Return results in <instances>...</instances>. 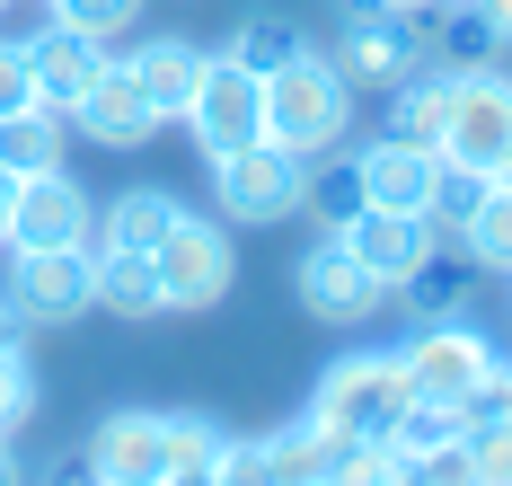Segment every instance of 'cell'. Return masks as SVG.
<instances>
[{
	"label": "cell",
	"instance_id": "obj_9",
	"mask_svg": "<svg viewBox=\"0 0 512 486\" xmlns=\"http://www.w3.org/2000/svg\"><path fill=\"white\" fill-rule=\"evenodd\" d=\"M424 54H433V45H424V18H415V9H345V36H336L327 62H336L354 89H380V98H389L407 71H424Z\"/></svg>",
	"mask_w": 512,
	"mask_h": 486
},
{
	"label": "cell",
	"instance_id": "obj_45",
	"mask_svg": "<svg viewBox=\"0 0 512 486\" xmlns=\"http://www.w3.org/2000/svg\"><path fill=\"white\" fill-rule=\"evenodd\" d=\"M504 283H512V274H504Z\"/></svg>",
	"mask_w": 512,
	"mask_h": 486
},
{
	"label": "cell",
	"instance_id": "obj_38",
	"mask_svg": "<svg viewBox=\"0 0 512 486\" xmlns=\"http://www.w3.org/2000/svg\"><path fill=\"white\" fill-rule=\"evenodd\" d=\"M0 486H27V469H18V451H9V433H0Z\"/></svg>",
	"mask_w": 512,
	"mask_h": 486
},
{
	"label": "cell",
	"instance_id": "obj_32",
	"mask_svg": "<svg viewBox=\"0 0 512 486\" xmlns=\"http://www.w3.org/2000/svg\"><path fill=\"white\" fill-rule=\"evenodd\" d=\"M36 416V372H27V354H0V433H18Z\"/></svg>",
	"mask_w": 512,
	"mask_h": 486
},
{
	"label": "cell",
	"instance_id": "obj_34",
	"mask_svg": "<svg viewBox=\"0 0 512 486\" xmlns=\"http://www.w3.org/2000/svg\"><path fill=\"white\" fill-rule=\"evenodd\" d=\"M468 416H504V425H512V363H495V380L468 398Z\"/></svg>",
	"mask_w": 512,
	"mask_h": 486
},
{
	"label": "cell",
	"instance_id": "obj_7",
	"mask_svg": "<svg viewBox=\"0 0 512 486\" xmlns=\"http://www.w3.org/2000/svg\"><path fill=\"white\" fill-rule=\"evenodd\" d=\"M177 124L195 133V151H204V160H221V151H248V142H265V80H256L248 62L212 54Z\"/></svg>",
	"mask_w": 512,
	"mask_h": 486
},
{
	"label": "cell",
	"instance_id": "obj_16",
	"mask_svg": "<svg viewBox=\"0 0 512 486\" xmlns=\"http://www.w3.org/2000/svg\"><path fill=\"white\" fill-rule=\"evenodd\" d=\"M106 62H115V54H106L98 36H80V27H53V18L36 27V36H27V71H36V98H45V107H62V115L89 98V80H98Z\"/></svg>",
	"mask_w": 512,
	"mask_h": 486
},
{
	"label": "cell",
	"instance_id": "obj_23",
	"mask_svg": "<svg viewBox=\"0 0 512 486\" xmlns=\"http://www.w3.org/2000/svg\"><path fill=\"white\" fill-rule=\"evenodd\" d=\"M451 248H460L477 274H512V195L504 186H486V204L468 213V230L451 239Z\"/></svg>",
	"mask_w": 512,
	"mask_h": 486
},
{
	"label": "cell",
	"instance_id": "obj_24",
	"mask_svg": "<svg viewBox=\"0 0 512 486\" xmlns=\"http://www.w3.org/2000/svg\"><path fill=\"white\" fill-rule=\"evenodd\" d=\"M486 186H495V177H477V168L442 160V168H433V195H424V221H433L442 239H460V230H468V213L486 204Z\"/></svg>",
	"mask_w": 512,
	"mask_h": 486
},
{
	"label": "cell",
	"instance_id": "obj_21",
	"mask_svg": "<svg viewBox=\"0 0 512 486\" xmlns=\"http://www.w3.org/2000/svg\"><path fill=\"white\" fill-rule=\"evenodd\" d=\"M468 274H477V266H468L460 248H433V257H424L389 301H407L415 319H460V310H468Z\"/></svg>",
	"mask_w": 512,
	"mask_h": 486
},
{
	"label": "cell",
	"instance_id": "obj_39",
	"mask_svg": "<svg viewBox=\"0 0 512 486\" xmlns=\"http://www.w3.org/2000/svg\"><path fill=\"white\" fill-rule=\"evenodd\" d=\"M345 9H424V0H345Z\"/></svg>",
	"mask_w": 512,
	"mask_h": 486
},
{
	"label": "cell",
	"instance_id": "obj_30",
	"mask_svg": "<svg viewBox=\"0 0 512 486\" xmlns=\"http://www.w3.org/2000/svg\"><path fill=\"white\" fill-rule=\"evenodd\" d=\"M389 486H477V469H468L460 442H442V451H398Z\"/></svg>",
	"mask_w": 512,
	"mask_h": 486
},
{
	"label": "cell",
	"instance_id": "obj_35",
	"mask_svg": "<svg viewBox=\"0 0 512 486\" xmlns=\"http://www.w3.org/2000/svg\"><path fill=\"white\" fill-rule=\"evenodd\" d=\"M468 18H477L486 45H512V0H468Z\"/></svg>",
	"mask_w": 512,
	"mask_h": 486
},
{
	"label": "cell",
	"instance_id": "obj_6",
	"mask_svg": "<svg viewBox=\"0 0 512 486\" xmlns=\"http://www.w3.org/2000/svg\"><path fill=\"white\" fill-rule=\"evenodd\" d=\"M442 160L495 177L512 160V71L495 62H460L451 71V124H442Z\"/></svg>",
	"mask_w": 512,
	"mask_h": 486
},
{
	"label": "cell",
	"instance_id": "obj_13",
	"mask_svg": "<svg viewBox=\"0 0 512 486\" xmlns=\"http://www.w3.org/2000/svg\"><path fill=\"white\" fill-rule=\"evenodd\" d=\"M336 239H345V248L362 257V266L380 274V292H398V283H407V274L424 266L433 248H442V230H433L424 213H380V204H362V213L345 221Z\"/></svg>",
	"mask_w": 512,
	"mask_h": 486
},
{
	"label": "cell",
	"instance_id": "obj_25",
	"mask_svg": "<svg viewBox=\"0 0 512 486\" xmlns=\"http://www.w3.org/2000/svg\"><path fill=\"white\" fill-rule=\"evenodd\" d=\"M265 451H274V469H283V478H327V460H336V433L309 425V416H292V425L265 433Z\"/></svg>",
	"mask_w": 512,
	"mask_h": 486
},
{
	"label": "cell",
	"instance_id": "obj_33",
	"mask_svg": "<svg viewBox=\"0 0 512 486\" xmlns=\"http://www.w3.org/2000/svg\"><path fill=\"white\" fill-rule=\"evenodd\" d=\"M36 107V71H27V36H0V115Z\"/></svg>",
	"mask_w": 512,
	"mask_h": 486
},
{
	"label": "cell",
	"instance_id": "obj_20",
	"mask_svg": "<svg viewBox=\"0 0 512 486\" xmlns=\"http://www.w3.org/2000/svg\"><path fill=\"white\" fill-rule=\"evenodd\" d=\"M89 274H98V310H115V319H168L151 257H124V248H89Z\"/></svg>",
	"mask_w": 512,
	"mask_h": 486
},
{
	"label": "cell",
	"instance_id": "obj_12",
	"mask_svg": "<svg viewBox=\"0 0 512 486\" xmlns=\"http://www.w3.org/2000/svg\"><path fill=\"white\" fill-rule=\"evenodd\" d=\"M98 239V204L71 168L18 177V213H9V248H89Z\"/></svg>",
	"mask_w": 512,
	"mask_h": 486
},
{
	"label": "cell",
	"instance_id": "obj_40",
	"mask_svg": "<svg viewBox=\"0 0 512 486\" xmlns=\"http://www.w3.org/2000/svg\"><path fill=\"white\" fill-rule=\"evenodd\" d=\"M45 486H98V478H89V469H62V478H45Z\"/></svg>",
	"mask_w": 512,
	"mask_h": 486
},
{
	"label": "cell",
	"instance_id": "obj_4",
	"mask_svg": "<svg viewBox=\"0 0 512 486\" xmlns=\"http://www.w3.org/2000/svg\"><path fill=\"white\" fill-rule=\"evenodd\" d=\"M301 195H309V160H292L283 142H248V151L212 160V213L230 230H274L301 213Z\"/></svg>",
	"mask_w": 512,
	"mask_h": 486
},
{
	"label": "cell",
	"instance_id": "obj_1",
	"mask_svg": "<svg viewBox=\"0 0 512 486\" xmlns=\"http://www.w3.org/2000/svg\"><path fill=\"white\" fill-rule=\"evenodd\" d=\"M354 133V80L318 54H292L283 71H265V142H283L292 160H336Z\"/></svg>",
	"mask_w": 512,
	"mask_h": 486
},
{
	"label": "cell",
	"instance_id": "obj_27",
	"mask_svg": "<svg viewBox=\"0 0 512 486\" xmlns=\"http://www.w3.org/2000/svg\"><path fill=\"white\" fill-rule=\"evenodd\" d=\"M53 27H80V36H98V45H115V36H133L142 27V0H45Z\"/></svg>",
	"mask_w": 512,
	"mask_h": 486
},
{
	"label": "cell",
	"instance_id": "obj_26",
	"mask_svg": "<svg viewBox=\"0 0 512 486\" xmlns=\"http://www.w3.org/2000/svg\"><path fill=\"white\" fill-rule=\"evenodd\" d=\"M301 213H318V230H345V221L362 213V177H354V160H309V195H301Z\"/></svg>",
	"mask_w": 512,
	"mask_h": 486
},
{
	"label": "cell",
	"instance_id": "obj_28",
	"mask_svg": "<svg viewBox=\"0 0 512 486\" xmlns=\"http://www.w3.org/2000/svg\"><path fill=\"white\" fill-rule=\"evenodd\" d=\"M460 407H433V398H407V416L389 425V451H442V442H460Z\"/></svg>",
	"mask_w": 512,
	"mask_h": 486
},
{
	"label": "cell",
	"instance_id": "obj_14",
	"mask_svg": "<svg viewBox=\"0 0 512 486\" xmlns=\"http://www.w3.org/2000/svg\"><path fill=\"white\" fill-rule=\"evenodd\" d=\"M71 133H89L98 151H142L159 133V107L142 98V80H133L124 62H106L98 80H89V98L71 107Z\"/></svg>",
	"mask_w": 512,
	"mask_h": 486
},
{
	"label": "cell",
	"instance_id": "obj_10",
	"mask_svg": "<svg viewBox=\"0 0 512 486\" xmlns=\"http://www.w3.org/2000/svg\"><path fill=\"white\" fill-rule=\"evenodd\" d=\"M292 301H301L309 319H327V327H362V319H380V310H389L380 274L362 266L336 230H318V239L301 248V266H292Z\"/></svg>",
	"mask_w": 512,
	"mask_h": 486
},
{
	"label": "cell",
	"instance_id": "obj_17",
	"mask_svg": "<svg viewBox=\"0 0 512 486\" xmlns=\"http://www.w3.org/2000/svg\"><path fill=\"white\" fill-rule=\"evenodd\" d=\"M204 62H212V45H195V36H142L124 54V71L142 80V98L159 107V124H177L186 98H195V80H204Z\"/></svg>",
	"mask_w": 512,
	"mask_h": 486
},
{
	"label": "cell",
	"instance_id": "obj_15",
	"mask_svg": "<svg viewBox=\"0 0 512 486\" xmlns=\"http://www.w3.org/2000/svg\"><path fill=\"white\" fill-rule=\"evenodd\" d=\"M433 168H442V151L398 142V133H380V142H362V151H354L362 204H380V213H424V195H433Z\"/></svg>",
	"mask_w": 512,
	"mask_h": 486
},
{
	"label": "cell",
	"instance_id": "obj_22",
	"mask_svg": "<svg viewBox=\"0 0 512 486\" xmlns=\"http://www.w3.org/2000/svg\"><path fill=\"white\" fill-rule=\"evenodd\" d=\"M230 62H248L256 80L265 71H283L292 54H309V36H301V18H283V9H248L239 27H230V45H221Z\"/></svg>",
	"mask_w": 512,
	"mask_h": 486
},
{
	"label": "cell",
	"instance_id": "obj_31",
	"mask_svg": "<svg viewBox=\"0 0 512 486\" xmlns=\"http://www.w3.org/2000/svg\"><path fill=\"white\" fill-rule=\"evenodd\" d=\"M221 442H230V433L212 425L204 407H177V416H168V451H177V469H212Z\"/></svg>",
	"mask_w": 512,
	"mask_h": 486
},
{
	"label": "cell",
	"instance_id": "obj_36",
	"mask_svg": "<svg viewBox=\"0 0 512 486\" xmlns=\"http://www.w3.org/2000/svg\"><path fill=\"white\" fill-rule=\"evenodd\" d=\"M0 354H27V319H18V301L0 292Z\"/></svg>",
	"mask_w": 512,
	"mask_h": 486
},
{
	"label": "cell",
	"instance_id": "obj_37",
	"mask_svg": "<svg viewBox=\"0 0 512 486\" xmlns=\"http://www.w3.org/2000/svg\"><path fill=\"white\" fill-rule=\"evenodd\" d=\"M9 213H18V177L0 168V248H9Z\"/></svg>",
	"mask_w": 512,
	"mask_h": 486
},
{
	"label": "cell",
	"instance_id": "obj_18",
	"mask_svg": "<svg viewBox=\"0 0 512 486\" xmlns=\"http://www.w3.org/2000/svg\"><path fill=\"white\" fill-rule=\"evenodd\" d=\"M177 213H186V204H177L168 186H124V195H115V204L98 213V239H89V248H124V257H151L159 239L177 230Z\"/></svg>",
	"mask_w": 512,
	"mask_h": 486
},
{
	"label": "cell",
	"instance_id": "obj_43",
	"mask_svg": "<svg viewBox=\"0 0 512 486\" xmlns=\"http://www.w3.org/2000/svg\"><path fill=\"white\" fill-rule=\"evenodd\" d=\"M0 9H9V0H0Z\"/></svg>",
	"mask_w": 512,
	"mask_h": 486
},
{
	"label": "cell",
	"instance_id": "obj_41",
	"mask_svg": "<svg viewBox=\"0 0 512 486\" xmlns=\"http://www.w3.org/2000/svg\"><path fill=\"white\" fill-rule=\"evenodd\" d=\"M495 186H504V195H512V160H504V168H495Z\"/></svg>",
	"mask_w": 512,
	"mask_h": 486
},
{
	"label": "cell",
	"instance_id": "obj_2",
	"mask_svg": "<svg viewBox=\"0 0 512 486\" xmlns=\"http://www.w3.org/2000/svg\"><path fill=\"white\" fill-rule=\"evenodd\" d=\"M407 363L398 354H380V345H354V354H336L318 389H309V425H327L336 442H389V425L407 416Z\"/></svg>",
	"mask_w": 512,
	"mask_h": 486
},
{
	"label": "cell",
	"instance_id": "obj_5",
	"mask_svg": "<svg viewBox=\"0 0 512 486\" xmlns=\"http://www.w3.org/2000/svg\"><path fill=\"white\" fill-rule=\"evenodd\" d=\"M151 274H159V301H168V310H221V301H230V283H239L230 221L177 213V230L151 248Z\"/></svg>",
	"mask_w": 512,
	"mask_h": 486
},
{
	"label": "cell",
	"instance_id": "obj_11",
	"mask_svg": "<svg viewBox=\"0 0 512 486\" xmlns=\"http://www.w3.org/2000/svg\"><path fill=\"white\" fill-rule=\"evenodd\" d=\"M80 469H89L98 486H168V469H177L168 416H159V407H115V416H98Z\"/></svg>",
	"mask_w": 512,
	"mask_h": 486
},
{
	"label": "cell",
	"instance_id": "obj_44",
	"mask_svg": "<svg viewBox=\"0 0 512 486\" xmlns=\"http://www.w3.org/2000/svg\"><path fill=\"white\" fill-rule=\"evenodd\" d=\"M460 9H468V0H460Z\"/></svg>",
	"mask_w": 512,
	"mask_h": 486
},
{
	"label": "cell",
	"instance_id": "obj_3",
	"mask_svg": "<svg viewBox=\"0 0 512 486\" xmlns=\"http://www.w3.org/2000/svg\"><path fill=\"white\" fill-rule=\"evenodd\" d=\"M398 363H407V389H415V398L460 407V416H468V398L495 380V363H504V354H495V336L460 310V319H415V336L398 345Z\"/></svg>",
	"mask_w": 512,
	"mask_h": 486
},
{
	"label": "cell",
	"instance_id": "obj_29",
	"mask_svg": "<svg viewBox=\"0 0 512 486\" xmlns=\"http://www.w3.org/2000/svg\"><path fill=\"white\" fill-rule=\"evenodd\" d=\"M212 486H283L274 451H265V433H230L221 460H212Z\"/></svg>",
	"mask_w": 512,
	"mask_h": 486
},
{
	"label": "cell",
	"instance_id": "obj_19",
	"mask_svg": "<svg viewBox=\"0 0 512 486\" xmlns=\"http://www.w3.org/2000/svg\"><path fill=\"white\" fill-rule=\"evenodd\" d=\"M62 151H71V115L62 107H18V115H0V168L9 177H45V168H62Z\"/></svg>",
	"mask_w": 512,
	"mask_h": 486
},
{
	"label": "cell",
	"instance_id": "obj_8",
	"mask_svg": "<svg viewBox=\"0 0 512 486\" xmlns=\"http://www.w3.org/2000/svg\"><path fill=\"white\" fill-rule=\"evenodd\" d=\"M0 292L18 301L27 327H71L98 310V274H89V248H9V274Z\"/></svg>",
	"mask_w": 512,
	"mask_h": 486
},
{
	"label": "cell",
	"instance_id": "obj_42",
	"mask_svg": "<svg viewBox=\"0 0 512 486\" xmlns=\"http://www.w3.org/2000/svg\"><path fill=\"white\" fill-rule=\"evenodd\" d=\"M283 486H327V478H283Z\"/></svg>",
	"mask_w": 512,
	"mask_h": 486
}]
</instances>
